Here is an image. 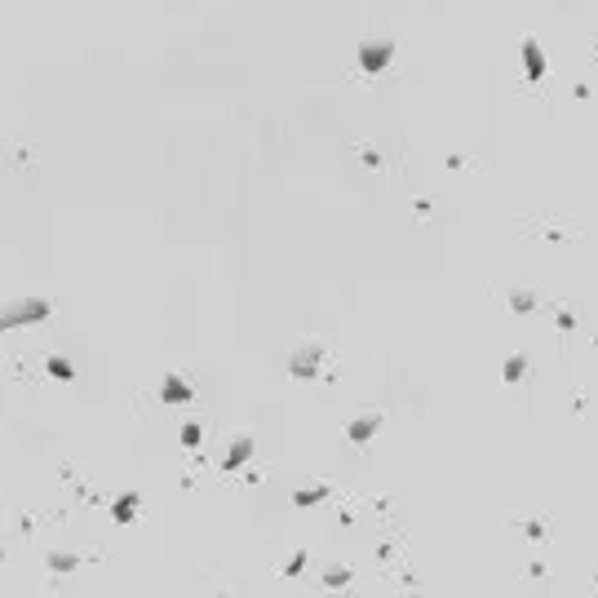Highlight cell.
Wrapping results in <instances>:
<instances>
[{
    "mask_svg": "<svg viewBox=\"0 0 598 598\" xmlns=\"http://www.w3.org/2000/svg\"><path fill=\"white\" fill-rule=\"evenodd\" d=\"M45 315H49V301H45V297H23V301H9V306H5V328L40 324Z\"/></svg>",
    "mask_w": 598,
    "mask_h": 598,
    "instance_id": "cell-1",
    "label": "cell"
},
{
    "mask_svg": "<svg viewBox=\"0 0 598 598\" xmlns=\"http://www.w3.org/2000/svg\"><path fill=\"white\" fill-rule=\"evenodd\" d=\"M390 58H395V45H390V40H368V45H359V67H364L368 76L386 71Z\"/></svg>",
    "mask_w": 598,
    "mask_h": 598,
    "instance_id": "cell-2",
    "label": "cell"
},
{
    "mask_svg": "<svg viewBox=\"0 0 598 598\" xmlns=\"http://www.w3.org/2000/svg\"><path fill=\"white\" fill-rule=\"evenodd\" d=\"M288 368H293V377H315L319 373V346H301Z\"/></svg>",
    "mask_w": 598,
    "mask_h": 598,
    "instance_id": "cell-3",
    "label": "cell"
},
{
    "mask_svg": "<svg viewBox=\"0 0 598 598\" xmlns=\"http://www.w3.org/2000/svg\"><path fill=\"white\" fill-rule=\"evenodd\" d=\"M386 417H381V412H368V417H359V421H350V430H346V435H350V443H368V439H373L377 435V426H381Z\"/></svg>",
    "mask_w": 598,
    "mask_h": 598,
    "instance_id": "cell-4",
    "label": "cell"
},
{
    "mask_svg": "<svg viewBox=\"0 0 598 598\" xmlns=\"http://www.w3.org/2000/svg\"><path fill=\"white\" fill-rule=\"evenodd\" d=\"M523 67H527V80H541L545 76V53H541V45L527 36L523 40Z\"/></svg>",
    "mask_w": 598,
    "mask_h": 598,
    "instance_id": "cell-5",
    "label": "cell"
},
{
    "mask_svg": "<svg viewBox=\"0 0 598 598\" xmlns=\"http://www.w3.org/2000/svg\"><path fill=\"white\" fill-rule=\"evenodd\" d=\"M249 457H253V439L244 435V439H235V443H231V452H226V470H239Z\"/></svg>",
    "mask_w": 598,
    "mask_h": 598,
    "instance_id": "cell-6",
    "label": "cell"
},
{
    "mask_svg": "<svg viewBox=\"0 0 598 598\" xmlns=\"http://www.w3.org/2000/svg\"><path fill=\"white\" fill-rule=\"evenodd\" d=\"M164 399L169 403H191V386L182 377H164Z\"/></svg>",
    "mask_w": 598,
    "mask_h": 598,
    "instance_id": "cell-7",
    "label": "cell"
},
{
    "mask_svg": "<svg viewBox=\"0 0 598 598\" xmlns=\"http://www.w3.org/2000/svg\"><path fill=\"white\" fill-rule=\"evenodd\" d=\"M49 373H53V377H63V381H71V377H76V368H71L67 359H49Z\"/></svg>",
    "mask_w": 598,
    "mask_h": 598,
    "instance_id": "cell-8",
    "label": "cell"
},
{
    "mask_svg": "<svg viewBox=\"0 0 598 598\" xmlns=\"http://www.w3.org/2000/svg\"><path fill=\"white\" fill-rule=\"evenodd\" d=\"M133 501H138V497H120V505H115V519H120V523L133 519Z\"/></svg>",
    "mask_w": 598,
    "mask_h": 598,
    "instance_id": "cell-9",
    "label": "cell"
},
{
    "mask_svg": "<svg viewBox=\"0 0 598 598\" xmlns=\"http://www.w3.org/2000/svg\"><path fill=\"white\" fill-rule=\"evenodd\" d=\"M505 377L519 381V377H523V359H510V364H505Z\"/></svg>",
    "mask_w": 598,
    "mask_h": 598,
    "instance_id": "cell-10",
    "label": "cell"
},
{
    "mask_svg": "<svg viewBox=\"0 0 598 598\" xmlns=\"http://www.w3.org/2000/svg\"><path fill=\"white\" fill-rule=\"evenodd\" d=\"M514 311H532V293H514Z\"/></svg>",
    "mask_w": 598,
    "mask_h": 598,
    "instance_id": "cell-11",
    "label": "cell"
},
{
    "mask_svg": "<svg viewBox=\"0 0 598 598\" xmlns=\"http://www.w3.org/2000/svg\"><path fill=\"white\" fill-rule=\"evenodd\" d=\"M346 581V567H328V585H341Z\"/></svg>",
    "mask_w": 598,
    "mask_h": 598,
    "instance_id": "cell-12",
    "label": "cell"
},
{
    "mask_svg": "<svg viewBox=\"0 0 598 598\" xmlns=\"http://www.w3.org/2000/svg\"><path fill=\"white\" fill-rule=\"evenodd\" d=\"M182 439H187V443H200V426H182Z\"/></svg>",
    "mask_w": 598,
    "mask_h": 598,
    "instance_id": "cell-13",
    "label": "cell"
}]
</instances>
